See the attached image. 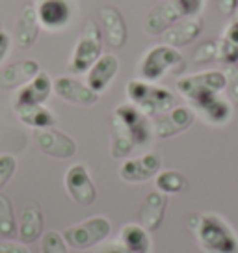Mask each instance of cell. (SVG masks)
<instances>
[{"mask_svg":"<svg viewBox=\"0 0 238 253\" xmlns=\"http://www.w3.org/2000/svg\"><path fill=\"white\" fill-rule=\"evenodd\" d=\"M188 227L205 253H238V237L222 216L212 212H194Z\"/></svg>","mask_w":238,"mask_h":253,"instance_id":"cell-1","label":"cell"},{"mask_svg":"<svg viewBox=\"0 0 238 253\" xmlns=\"http://www.w3.org/2000/svg\"><path fill=\"white\" fill-rule=\"evenodd\" d=\"M127 97L130 104H134L147 118L166 114L175 108V95L167 87L155 86L153 82H145L142 79L128 80Z\"/></svg>","mask_w":238,"mask_h":253,"instance_id":"cell-2","label":"cell"},{"mask_svg":"<svg viewBox=\"0 0 238 253\" xmlns=\"http://www.w3.org/2000/svg\"><path fill=\"white\" fill-rule=\"evenodd\" d=\"M184 69V58L175 47L155 45L143 54L138 65V75L145 82H157L164 79L167 73H179Z\"/></svg>","mask_w":238,"mask_h":253,"instance_id":"cell-3","label":"cell"},{"mask_svg":"<svg viewBox=\"0 0 238 253\" xmlns=\"http://www.w3.org/2000/svg\"><path fill=\"white\" fill-rule=\"evenodd\" d=\"M227 80L223 71H203L188 75L177 80V89L184 99H188L192 106L203 103L206 99L225 91Z\"/></svg>","mask_w":238,"mask_h":253,"instance_id":"cell-4","label":"cell"},{"mask_svg":"<svg viewBox=\"0 0 238 253\" xmlns=\"http://www.w3.org/2000/svg\"><path fill=\"white\" fill-rule=\"evenodd\" d=\"M103 50V32L95 21H86L84 30L80 36L77 47L73 50V56L67 63V71L73 75H82L87 73L89 67L99 60Z\"/></svg>","mask_w":238,"mask_h":253,"instance_id":"cell-5","label":"cell"},{"mask_svg":"<svg viewBox=\"0 0 238 253\" xmlns=\"http://www.w3.org/2000/svg\"><path fill=\"white\" fill-rule=\"evenodd\" d=\"M112 233V223L108 218L104 216H91L87 220L75 223L71 227L64 229L62 237H64L65 244L75 250H91L97 244L104 242L106 238L110 237Z\"/></svg>","mask_w":238,"mask_h":253,"instance_id":"cell-6","label":"cell"},{"mask_svg":"<svg viewBox=\"0 0 238 253\" xmlns=\"http://www.w3.org/2000/svg\"><path fill=\"white\" fill-rule=\"evenodd\" d=\"M114 118L119 119V123L127 128L130 140L134 147H142L151 142L153 125L149 123V118L138 110L134 104H121L114 110Z\"/></svg>","mask_w":238,"mask_h":253,"instance_id":"cell-7","label":"cell"},{"mask_svg":"<svg viewBox=\"0 0 238 253\" xmlns=\"http://www.w3.org/2000/svg\"><path fill=\"white\" fill-rule=\"evenodd\" d=\"M65 190L79 205H93L97 198V188L91 181V175L86 164H73L65 171Z\"/></svg>","mask_w":238,"mask_h":253,"instance_id":"cell-8","label":"cell"},{"mask_svg":"<svg viewBox=\"0 0 238 253\" xmlns=\"http://www.w3.org/2000/svg\"><path fill=\"white\" fill-rule=\"evenodd\" d=\"M196 112L190 106H175L166 114H160L153 121V134L157 138H171L190 128Z\"/></svg>","mask_w":238,"mask_h":253,"instance_id":"cell-9","label":"cell"},{"mask_svg":"<svg viewBox=\"0 0 238 253\" xmlns=\"http://www.w3.org/2000/svg\"><path fill=\"white\" fill-rule=\"evenodd\" d=\"M36 145L45 155L54 158H71L77 153V142L71 136H67L62 130L56 128H36L34 132Z\"/></svg>","mask_w":238,"mask_h":253,"instance_id":"cell-10","label":"cell"},{"mask_svg":"<svg viewBox=\"0 0 238 253\" xmlns=\"http://www.w3.org/2000/svg\"><path fill=\"white\" fill-rule=\"evenodd\" d=\"M183 17H184L183 8L179 6L177 0H162L160 4H157L145 15L143 28H145L147 34H151V36H160L169 26H173L177 21H181Z\"/></svg>","mask_w":238,"mask_h":253,"instance_id":"cell-11","label":"cell"},{"mask_svg":"<svg viewBox=\"0 0 238 253\" xmlns=\"http://www.w3.org/2000/svg\"><path fill=\"white\" fill-rule=\"evenodd\" d=\"M162 160L157 153H145L142 157L128 158L119 168V177L127 182H145L157 177Z\"/></svg>","mask_w":238,"mask_h":253,"instance_id":"cell-12","label":"cell"},{"mask_svg":"<svg viewBox=\"0 0 238 253\" xmlns=\"http://www.w3.org/2000/svg\"><path fill=\"white\" fill-rule=\"evenodd\" d=\"M52 91L60 99L71 104H79V106H91L99 101L97 91H93L87 84H82L80 80L73 77H58L56 80H52Z\"/></svg>","mask_w":238,"mask_h":253,"instance_id":"cell-13","label":"cell"},{"mask_svg":"<svg viewBox=\"0 0 238 253\" xmlns=\"http://www.w3.org/2000/svg\"><path fill=\"white\" fill-rule=\"evenodd\" d=\"M43 211L36 201H26L17 221V237L23 244H32L43 237Z\"/></svg>","mask_w":238,"mask_h":253,"instance_id":"cell-14","label":"cell"},{"mask_svg":"<svg viewBox=\"0 0 238 253\" xmlns=\"http://www.w3.org/2000/svg\"><path fill=\"white\" fill-rule=\"evenodd\" d=\"M36 9L40 24L50 32L64 30L71 23L73 6L69 4V0H40Z\"/></svg>","mask_w":238,"mask_h":253,"instance_id":"cell-15","label":"cell"},{"mask_svg":"<svg viewBox=\"0 0 238 253\" xmlns=\"http://www.w3.org/2000/svg\"><path fill=\"white\" fill-rule=\"evenodd\" d=\"M166 194H162L159 190L149 192L145 196V199L142 201V207H140V214H138L140 225L145 227L149 233H155L157 229H160V225L164 221V216H166Z\"/></svg>","mask_w":238,"mask_h":253,"instance_id":"cell-16","label":"cell"},{"mask_svg":"<svg viewBox=\"0 0 238 253\" xmlns=\"http://www.w3.org/2000/svg\"><path fill=\"white\" fill-rule=\"evenodd\" d=\"M52 93V80L47 73L40 71L30 82L17 89L15 106H28V104H45Z\"/></svg>","mask_w":238,"mask_h":253,"instance_id":"cell-17","label":"cell"},{"mask_svg":"<svg viewBox=\"0 0 238 253\" xmlns=\"http://www.w3.org/2000/svg\"><path fill=\"white\" fill-rule=\"evenodd\" d=\"M201 30H203V19L201 17H186V19L177 21L173 26H169L162 34V40L169 47H184L194 40H198Z\"/></svg>","mask_w":238,"mask_h":253,"instance_id":"cell-18","label":"cell"},{"mask_svg":"<svg viewBox=\"0 0 238 253\" xmlns=\"http://www.w3.org/2000/svg\"><path fill=\"white\" fill-rule=\"evenodd\" d=\"M40 71V63L30 58L9 63L0 71V86L4 89H19L26 82H30Z\"/></svg>","mask_w":238,"mask_h":253,"instance_id":"cell-19","label":"cell"},{"mask_svg":"<svg viewBox=\"0 0 238 253\" xmlns=\"http://www.w3.org/2000/svg\"><path fill=\"white\" fill-rule=\"evenodd\" d=\"M118 71H119L118 56L110 54V52L108 54H101L99 60L87 71V77H86L87 86L91 87L93 91H97V93H101V91H104L106 87L110 86V82L118 75Z\"/></svg>","mask_w":238,"mask_h":253,"instance_id":"cell-20","label":"cell"},{"mask_svg":"<svg viewBox=\"0 0 238 253\" xmlns=\"http://www.w3.org/2000/svg\"><path fill=\"white\" fill-rule=\"evenodd\" d=\"M99 17L103 23L104 40L112 48H121L127 41V24L123 21V15L112 6H101Z\"/></svg>","mask_w":238,"mask_h":253,"instance_id":"cell-21","label":"cell"},{"mask_svg":"<svg viewBox=\"0 0 238 253\" xmlns=\"http://www.w3.org/2000/svg\"><path fill=\"white\" fill-rule=\"evenodd\" d=\"M40 34V19L38 9L34 4H24L15 26V43L21 48H28L34 45Z\"/></svg>","mask_w":238,"mask_h":253,"instance_id":"cell-22","label":"cell"},{"mask_svg":"<svg viewBox=\"0 0 238 253\" xmlns=\"http://www.w3.org/2000/svg\"><path fill=\"white\" fill-rule=\"evenodd\" d=\"M196 112H198L201 118L205 119L208 125H225L231 118H233V106H231V101L225 99L220 95H214L210 99H206L203 103H199L194 106Z\"/></svg>","mask_w":238,"mask_h":253,"instance_id":"cell-23","label":"cell"},{"mask_svg":"<svg viewBox=\"0 0 238 253\" xmlns=\"http://www.w3.org/2000/svg\"><path fill=\"white\" fill-rule=\"evenodd\" d=\"M119 244L125 253H151V235L140 223H125L119 231Z\"/></svg>","mask_w":238,"mask_h":253,"instance_id":"cell-24","label":"cell"},{"mask_svg":"<svg viewBox=\"0 0 238 253\" xmlns=\"http://www.w3.org/2000/svg\"><path fill=\"white\" fill-rule=\"evenodd\" d=\"M15 114L19 121L32 128H50L56 125V116L45 104H28L15 106Z\"/></svg>","mask_w":238,"mask_h":253,"instance_id":"cell-25","label":"cell"},{"mask_svg":"<svg viewBox=\"0 0 238 253\" xmlns=\"http://www.w3.org/2000/svg\"><path fill=\"white\" fill-rule=\"evenodd\" d=\"M134 149V143L128 136L127 128L119 123L118 118L112 116V145L110 155L114 158H125L128 157Z\"/></svg>","mask_w":238,"mask_h":253,"instance_id":"cell-26","label":"cell"},{"mask_svg":"<svg viewBox=\"0 0 238 253\" xmlns=\"http://www.w3.org/2000/svg\"><path fill=\"white\" fill-rule=\"evenodd\" d=\"M155 184H157V190L162 192V194H179V192H184L188 188V181L181 171L177 169H164V171H159L157 173V179H155Z\"/></svg>","mask_w":238,"mask_h":253,"instance_id":"cell-27","label":"cell"},{"mask_svg":"<svg viewBox=\"0 0 238 253\" xmlns=\"http://www.w3.org/2000/svg\"><path fill=\"white\" fill-rule=\"evenodd\" d=\"M17 235V220L13 214V205L8 196L0 194V237L11 238Z\"/></svg>","mask_w":238,"mask_h":253,"instance_id":"cell-28","label":"cell"},{"mask_svg":"<svg viewBox=\"0 0 238 253\" xmlns=\"http://www.w3.org/2000/svg\"><path fill=\"white\" fill-rule=\"evenodd\" d=\"M69 246L65 244L64 237L56 231H48L41 240V253H69Z\"/></svg>","mask_w":238,"mask_h":253,"instance_id":"cell-29","label":"cell"},{"mask_svg":"<svg viewBox=\"0 0 238 253\" xmlns=\"http://www.w3.org/2000/svg\"><path fill=\"white\" fill-rule=\"evenodd\" d=\"M218 60V41H205L201 43L194 54H192V62L194 63H206Z\"/></svg>","mask_w":238,"mask_h":253,"instance_id":"cell-30","label":"cell"},{"mask_svg":"<svg viewBox=\"0 0 238 253\" xmlns=\"http://www.w3.org/2000/svg\"><path fill=\"white\" fill-rule=\"evenodd\" d=\"M218 60L225 65H237L238 62V45L227 41L225 38L218 41Z\"/></svg>","mask_w":238,"mask_h":253,"instance_id":"cell-31","label":"cell"},{"mask_svg":"<svg viewBox=\"0 0 238 253\" xmlns=\"http://www.w3.org/2000/svg\"><path fill=\"white\" fill-rule=\"evenodd\" d=\"M15 169H17V158L13 155H9V153L0 155V190L8 184V181L15 173Z\"/></svg>","mask_w":238,"mask_h":253,"instance_id":"cell-32","label":"cell"},{"mask_svg":"<svg viewBox=\"0 0 238 253\" xmlns=\"http://www.w3.org/2000/svg\"><path fill=\"white\" fill-rule=\"evenodd\" d=\"M225 80H227V93H229L231 103L238 104V65H227L225 69Z\"/></svg>","mask_w":238,"mask_h":253,"instance_id":"cell-33","label":"cell"},{"mask_svg":"<svg viewBox=\"0 0 238 253\" xmlns=\"http://www.w3.org/2000/svg\"><path fill=\"white\" fill-rule=\"evenodd\" d=\"M177 2L183 8L184 17H196L203 9V0H177Z\"/></svg>","mask_w":238,"mask_h":253,"instance_id":"cell-34","label":"cell"},{"mask_svg":"<svg viewBox=\"0 0 238 253\" xmlns=\"http://www.w3.org/2000/svg\"><path fill=\"white\" fill-rule=\"evenodd\" d=\"M0 253H30L23 242H13V240H0Z\"/></svg>","mask_w":238,"mask_h":253,"instance_id":"cell-35","label":"cell"},{"mask_svg":"<svg viewBox=\"0 0 238 253\" xmlns=\"http://www.w3.org/2000/svg\"><path fill=\"white\" fill-rule=\"evenodd\" d=\"M214 2L222 15H225V17L235 15V9H237V6H238V0H214Z\"/></svg>","mask_w":238,"mask_h":253,"instance_id":"cell-36","label":"cell"},{"mask_svg":"<svg viewBox=\"0 0 238 253\" xmlns=\"http://www.w3.org/2000/svg\"><path fill=\"white\" fill-rule=\"evenodd\" d=\"M222 38H225L227 41L235 43V45H238V19H235V21H233V23L225 28V32H223Z\"/></svg>","mask_w":238,"mask_h":253,"instance_id":"cell-37","label":"cell"},{"mask_svg":"<svg viewBox=\"0 0 238 253\" xmlns=\"http://www.w3.org/2000/svg\"><path fill=\"white\" fill-rule=\"evenodd\" d=\"M9 43H11V40H9V36L6 34L4 30H0V62L6 58V54H8L9 50Z\"/></svg>","mask_w":238,"mask_h":253,"instance_id":"cell-38","label":"cell"},{"mask_svg":"<svg viewBox=\"0 0 238 253\" xmlns=\"http://www.w3.org/2000/svg\"><path fill=\"white\" fill-rule=\"evenodd\" d=\"M106 253H125V252H123V250H121V246H119V248H110Z\"/></svg>","mask_w":238,"mask_h":253,"instance_id":"cell-39","label":"cell"},{"mask_svg":"<svg viewBox=\"0 0 238 253\" xmlns=\"http://www.w3.org/2000/svg\"><path fill=\"white\" fill-rule=\"evenodd\" d=\"M235 17L238 19V6H237V9H235Z\"/></svg>","mask_w":238,"mask_h":253,"instance_id":"cell-40","label":"cell"},{"mask_svg":"<svg viewBox=\"0 0 238 253\" xmlns=\"http://www.w3.org/2000/svg\"><path fill=\"white\" fill-rule=\"evenodd\" d=\"M0 30H2V26H0Z\"/></svg>","mask_w":238,"mask_h":253,"instance_id":"cell-41","label":"cell"},{"mask_svg":"<svg viewBox=\"0 0 238 253\" xmlns=\"http://www.w3.org/2000/svg\"><path fill=\"white\" fill-rule=\"evenodd\" d=\"M237 65H238V62H237Z\"/></svg>","mask_w":238,"mask_h":253,"instance_id":"cell-42","label":"cell"}]
</instances>
